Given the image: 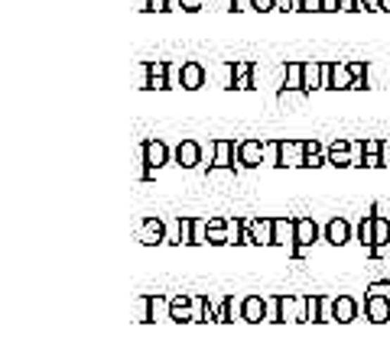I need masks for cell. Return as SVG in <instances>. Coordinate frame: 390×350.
<instances>
[{"instance_id":"f35d334b","label":"cell","mask_w":390,"mask_h":350,"mask_svg":"<svg viewBox=\"0 0 390 350\" xmlns=\"http://www.w3.org/2000/svg\"><path fill=\"white\" fill-rule=\"evenodd\" d=\"M182 4V10H189V13H195V10L202 7V0H179Z\"/></svg>"},{"instance_id":"4316f807","label":"cell","mask_w":390,"mask_h":350,"mask_svg":"<svg viewBox=\"0 0 390 350\" xmlns=\"http://www.w3.org/2000/svg\"><path fill=\"white\" fill-rule=\"evenodd\" d=\"M238 318H244V302H238V299L221 302V321H238Z\"/></svg>"},{"instance_id":"836d02e7","label":"cell","mask_w":390,"mask_h":350,"mask_svg":"<svg viewBox=\"0 0 390 350\" xmlns=\"http://www.w3.org/2000/svg\"><path fill=\"white\" fill-rule=\"evenodd\" d=\"M303 13H322V0H303Z\"/></svg>"},{"instance_id":"30bf717a","label":"cell","mask_w":390,"mask_h":350,"mask_svg":"<svg viewBox=\"0 0 390 350\" xmlns=\"http://www.w3.org/2000/svg\"><path fill=\"white\" fill-rule=\"evenodd\" d=\"M319 240V224H315L313 217H296V257H303L313 243Z\"/></svg>"},{"instance_id":"8fae6325","label":"cell","mask_w":390,"mask_h":350,"mask_svg":"<svg viewBox=\"0 0 390 350\" xmlns=\"http://www.w3.org/2000/svg\"><path fill=\"white\" fill-rule=\"evenodd\" d=\"M365 318L374 325L390 321V295H367L365 299Z\"/></svg>"},{"instance_id":"52a82bcc","label":"cell","mask_w":390,"mask_h":350,"mask_svg":"<svg viewBox=\"0 0 390 350\" xmlns=\"http://www.w3.org/2000/svg\"><path fill=\"white\" fill-rule=\"evenodd\" d=\"M170 321H176V325H189V321H195L192 292H179V295L170 299Z\"/></svg>"},{"instance_id":"ab89813d","label":"cell","mask_w":390,"mask_h":350,"mask_svg":"<svg viewBox=\"0 0 390 350\" xmlns=\"http://www.w3.org/2000/svg\"><path fill=\"white\" fill-rule=\"evenodd\" d=\"M234 10H241V13L254 10V0H234Z\"/></svg>"},{"instance_id":"ac0fdd59","label":"cell","mask_w":390,"mask_h":350,"mask_svg":"<svg viewBox=\"0 0 390 350\" xmlns=\"http://www.w3.org/2000/svg\"><path fill=\"white\" fill-rule=\"evenodd\" d=\"M179 84L195 91V88H202L205 84V68L199 62H182V75H179Z\"/></svg>"},{"instance_id":"d4e9b609","label":"cell","mask_w":390,"mask_h":350,"mask_svg":"<svg viewBox=\"0 0 390 350\" xmlns=\"http://www.w3.org/2000/svg\"><path fill=\"white\" fill-rule=\"evenodd\" d=\"M358 243L365 247V250H374V214H365L361 217V224H358Z\"/></svg>"},{"instance_id":"d6986e66","label":"cell","mask_w":390,"mask_h":350,"mask_svg":"<svg viewBox=\"0 0 390 350\" xmlns=\"http://www.w3.org/2000/svg\"><path fill=\"white\" fill-rule=\"evenodd\" d=\"M303 146H306V159H303L306 169H319L329 162V150H322L319 140H303Z\"/></svg>"},{"instance_id":"6da1fadb","label":"cell","mask_w":390,"mask_h":350,"mask_svg":"<svg viewBox=\"0 0 390 350\" xmlns=\"http://www.w3.org/2000/svg\"><path fill=\"white\" fill-rule=\"evenodd\" d=\"M244 243L273 247V221L270 217H247L244 221Z\"/></svg>"},{"instance_id":"f546056e","label":"cell","mask_w":390,"mask_h":350,"mask_svg":"<svg viewBox=\"0 0 390 350\" xmlns=\"http://www.w3.org/2000/svg\"><path fill=\"white\" fill-rule=\"evenodd\" d=\"M306 88H280V94H277V101L280 104H296V101H303L306 98Z\"/></svg>"},{"instance_id":"e0dca14e","label":"cell","mask_w":390,"mask_h":350,"mask_svg":"<svg viewBox=\"0 0 390 350\" xmlns=\"http://www.w3.org/2000/svg\"><path fill=\"white\" fill-rule=\"evenodd\" d=\"M241 321H247V325H260V321H267V299H260V295H247L244 299V318Z\"/></svg>"},{"instance_id":"277c9868","label":"cell","mask_w":390,"mask_h":350,"mask_svg":"<svg viewBox=\"0 0 390 350\" xmlns=\"http://www.w3.org/2000/svg\"><path fill=\"white\" fill-rule=\"evenodd\" d=\"M306 159V146L303 140H280L277 143V166L283 169H299Z\"/></svg>"},{"instance_id":"5b68a950","label":"cell","mask_w":390,"mask_h":350,"mask_svg":"<svg viewBox=\"0 0 390 350\" xmlns=\"http://www.w3.org/2000/svg\"><path fill=\"white\" fill-rule=\"evenodd\" d=\"M163 318H170V299L166 295H146L144 302H140V315H137V321H163Z\"/></svg>"},{"instance_id":"484cf974","label":"cell","mask_w":390,"mask_h":350,"mask_svg":"<svg viewBox=\"0 0 390 350\" xmlns=\"http://www.w3.org/2000/svg\"><path fill=\"white\" fill-rule=\"evenodd\" d=\"M283 88H303V62H287V68H283Z\"/></svg>"},{"instance_id":"83f0119b","label":"cell","mask_w":390,"mask_h":350,"mask_svg":"<svg viewBox=\"0 0 390 350\" xmlns=\"http://www.w3.org/2000/svg\"><path fill=\"white\" fill-rule=\"evenodd\" d=\"M195 217H179L176 221V243H192Z\"/></svg>"},{"instance_id":"e575fe53","label":"cell","mask_w":390,"mask_h":350,"mask_svg":"<svg viewBox=\"0 0 390 350\" xmlns=\"http://www.w3.org/2000/svg\"><path fill=\"white\" fill-rule=\"evenodd\" d=\"M254 10H260V13H270V10H277V0H254Z\"/></svg>"},{"instance_id":"603a6c76","label":"cell","mask_w":390,"mask_h":350,"mask_svg":"<svg viewBox=\"0 0 390 350\" xmlns=\"http://www.w3.org/2000/svg\"><path fill=\"white\" fill-rule=\"evenodd\" d=\"M390 243V221L384 214H374V257H381L384 247Z\"/></svg>"},{"instance_id":"4fadbf2b","label":"cell","mask_w":390,"mask_h":350,"mask_svg":"<svg viewBox=\"0 0 390 350\" xmlns=\"http://www.w3.org/2000/svg\"><path fill=\"white\" fill-rule=\"evenodd\" d=\"M322 233H325V240H329L332 247H345V243L351 240V224H348L345 217H332Z\"/></svg>"},{"instance_id":"44dd1931","label":"cell","mask_w":390,"mask_h":350,"mask_svg":"<svg viewBox=\"0 0 390 350\" xmlns=\"http://www.w3.org/2000/svg\"><path fill=\"white\" fill-rule=\"evenodd\" d=\"M358 302L351 299V295H339V299H335V321H339V325H351V321H355L358 318Z\"/></svg>"},{"instance_id":"4dcf8cb0","label":"cell","mask_w":390,"mask_h":350,"mask_svg":"<svg viewBox=\"0 0 390 350\" xmlns=\"http://www.w3.org/2000/svg\"><path fill=\"white\" fill-rule=\"evenodd\" d=\"M144 10L146 13H166V10H170V0H144Z\"/></svg>"},{"instance_id":"74e56055","label":"cell","mask_w":390,"mask_h":350,"mask_svg":"<svg viewBox=\"0 0 390 350\" xmlns=\"http://www.w3.org/2000/svg\"><path fill=\"white\" fill-rule=\"evenodd\" d=\"M381 162L390 169V140H384V143H381Z\"/></svg>"},{"instance_id":"60d3db41","label":"cell","mask_w":390,"mask_h":350,"mask_svg":"<svg viewBox=\"0 0 390 350\" xmlns=\"http://www.w3.org/2000/svg\"><path fill=\"white\" fill-rule=\"evenodd\" d=\"M377 10H384V13H390V0H377Z\"/></svg>"},{"instance_id":"2e32d148","label":"cell","mask_w":390,"mask_h":350,"mask_svg":"<svg viewBox=\"0 0 390 350\" xmlns=\"http://www.w3.org/2000/svg\"><path fill=\"white\" fill-rule=\"evenodd\" d=\"M329 162L332 166H355V153H351V140H345V136H339V140L329 146Z\"/></svg>"},{"instance_id":"7a4b0ae2","label":"cell","mask_w":390,"mask_h":350,"mask_svg":"<svg viewBox=\"0 0 390 350\" xmlns=\"http://www.w3.org/2000/svg\"><path fill=\"white\" fill-rule=\"evenodd\" d=\"M144 88H150V91H166V88H172L170 65H166L163 58H153V62L144 65Z\"/></svg>"},{"instance_id":"9a60e30c","label":"cell","mask_w":390,"mask_h":350,"mask_svg":"<svg viewBox=\"0 0 390 350\" xmlns=\"http://www.w3.org/2000/svg\"><path fill=\"white\" fill-rule=\"evenodd\" d=\"M231 88H238V91H247V88H254V65L238 58L234 65H231Z\"/></svg>"},{"instance_id":"1f68e13d","label":"cell","mask_w":390,"mask_h":350,"mask_svg":"<svg viewBox=\"0 0 390 350\" xmlns=\"http://www.w3.org/2000/svg\"><path fill=\"white\" fill-rule=\"evenodd\" d=\"M348 68H351V75H355V78H367V62H365V58H351Z\"/></svg>"},{"instance_id":"3957f363","label":"cell","mask_w":390,"mask_h":350,"mask_svg":"<svg viewBox=\"0 0 390 350\" xmlns=\"http://www.w3.org/2000/svg\"><path fill=\"white\" fill-rule=\"evenodd\" d=\"M267 159V143L263 140H241L238 143V169H257Z\"/></svg>"},{"instance_id":"5bb4252c","label":"cell","mask_w":390,"mask_h":350,"mask_svg":"<svg viewBox=\"0 0 390 350\" xmlns=\"http://www.w3.org/2000/svg\"><path fill=\"white\" fill-rule=\"evenodd\" d=\"M280 321H306V295H280Z\"/></svg>"},{"instance_id":"7c38bea8","label":"cell","mask_w":390,"mask_h":350,"mask_svg":"<svg viewBox=\"0 0 390 350\" xmlns=\"http://www.w3.org/2000/svg\"><path fill=\"white\" fill-rule=\"evenodd\" d=\"M176 162H179L182 169L202 166V143H195V140H179V146H176Z\"/></svg>"},{"instance_id":"ba28073f","label":"cell","mask_w":390,"mask_h":350,"mask_svg":"<svg viewBox=\"0 0 390 350\" xmlns=\"http://www.w3.org/2000/svg\"><path fill=\"white\" fill-rule=\"evenodd\" d=\"M273 247L296 250V221L293 217H273Z\"/></svg>"},{"instance_id":"8d00e7d4","label":"cell","mask_w":390,"mask_h":350,"mask_svg":"<svg viewBox=\"0 0 390 350\" xmlns=\"http://www.w3.org/2000/svg\"><path fill=\"white\" fill-rule=\"evenodd\" d=\"M339 10H345L341 0H322V13H339Z\"/></svg>"},{"instance_id":"7402d4cb","label":"cell","mask_w":390,"mask_h":350,"mask_svg":"<svg viewBox=\"0 0 390 350\" xmlns=\"http://www.w3.org/2000/svg\"><path fill=\"white\" fill-rule=\"evenodd\" d=\"M351 82H355V75H351L348 62H332V91H351Z\"/></svg>"},{"instance_id":"8992f818","label":"cell","mask_w":390,"mask_h":350,"mask_svg":"<svg viewBox=\"0 0 390 350\" xmlns=\"http://www.w3.org/2000/svg\"><path fill=\"white\" fill-rule=\"evenodd\" d=\"M140 162H144L146 169H163L170 162V146L163 140H146L144 146H140Z\"/></svg>"},{"instance_id":"d590c367","label":"cell","mask_w":390,"mask_h":350,"mask_svg":"<svg viewBox=\"0 0 390 350\" xmlns=\"http://www.w3.org/2000/svg\"><path fill=\"white\" fill-rule=\"evenodd\" d=\"M367 295H390V283H374L367 289Z\"/></svg>"},{"instance_id":"b9f144b4","label":"cell","mask_w":390,"mask_h":350,"mask_svg":"<svg viewBox=\"0 0 390 350\" xmlns=\"http://www.w3.org/2000/svg\"><path fill=\"white\" fill-rule=\"evenodd\" d=\"M289 10H303V0H289Z\"/></svg>"},{"instance_id":"f1b7e54d","label":"cell","mask_w":390,"mask_h":350,"mask_svg":"<svg viewBox=\"0 0 390 350\" xmlns=\"http://www.w3.org/2000/svg\"><path fill=\"white\" fill-rule=\"evenodd\" d=\"M306 321H322V295H306Z\"/></svg>"},{"instance_id":"cb8c5ba5","label":"cell","mask_w":390,"mask_h":350,"mask_svg":"<svg viewBox=\"0 0 390 350\" xmlns=\"http://www.w3.org/2000/svg\"><path fill=\"white\" fill-rule=\"evenodd\" d=\"M208 243H215V247H221V243H231L228 217H208Z\"/></svg>"},{"instance_id":"ffe728a7","label":"cell","mask_w":390,"mask_h":350,"mask_svg":"<svg viewBox=\"0 0 390 350\" xmlns=\"http://www.w3.org/2000/svg\"><path fill=\"white\" fill-rule=\"evenodd\" d=\"M303 88H306L309 94L322 88V62H315V58L303 62Z\"/></svg>"},{"instance_id":"d6a6232c","label":"cell","mask_w":390,"mask_h":350,"mask_svg":"<svg viewBox=\"0 0 390 350\" xmlns=\"http://www.w3.org/2000/svg\"><path fill=\"white\" fill-rule=\"evenodd\" d=\"M335 321V299H322V325Z\"/></svg>"},{"instance_id":"9c48e42d","label":"cell","mask_w":390,"mask_h":350,"mask_svg":"<svg viewBox=\"0 0 390 350\" xmlns=\"http://www.w3.org/2000/svg\"><path fill=\"white\" fill-rule=\"evenodd\" d=\"M137 240L144 243V247H156V243L170 240V233H166V224H163L160 217H146L140 231H137Z\"/></svg>"}]
</instances>
